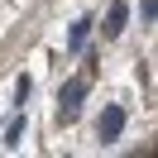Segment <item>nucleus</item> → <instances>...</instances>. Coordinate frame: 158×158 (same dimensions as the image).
Masks as SVG:
<instances>
[{"instance_id": "nucleus-1", "label": "nucleus", "mask_w": 158, "mask_h": 158, "mask_svg": "<svg viewBox=\"0 0 158 158\" xmlns=\"http://www.w3.org/2000/svg\"><path fill=\"white\" fill-rule=\"evenodd\" d=\"M81 96H86V81H67V86H62V96H58V120H62V125H72V120H77Z\"/></svg>"}, {"instance_id": "nucleus-2", "label": "nucleus", "mask_w": 158, "mask_h": 158, "mask_svg": "<svg viewBox=\"0 0 158 158\" xmlns=\"http://www.w3.org/2000/svg\"><path fill=\"white\" fill-rule=\"evenodd\" d=\"M120 129H125V110H120V106H106V110H101V125H96L101 144H115Z\"/></svg>"}, {"instance_id": "nucleus-3", "label": "nucleus", "mask_w": 158, "mask_h": 158, "mask_svg": "<svg viewBox=\"0 0 158 158\" xmlns=\"http://www.w3.org/2000/svg\"><path fill=\"white\" fill-rule=\"evenodd\" d=\"M125 24H129V0H115V5H110V15H106V24H101V34H106V39H120V34H125Z\"/></svg>"}, {"instance_id": "nucleus-4", "label": "nucleus", "mask_w": 158, "mask_h": 158, "mask_svg": "<svg viewBox=\"0 0 158 158\" xmlns=\"http://www.w3.org/2000/svg\"><path fill=\"white\" fill-rule=\"evenodd\" d=\"M86 34H91V19H77V24H72V34H67V43H72V48H81Z\"/></svg>"}, {"instance_id": "nucleus-5", "label": "nucleus", "mask_w": 158, "mask_h": 158, "mask_svg": "<svg viewBox=\"0 0 158 158\" xmlns=\"http://www.w3.org/2000/svg\"><path fill=\"white\" fill-rule=\"evenodd\" d=\"M19 139H24V125H10V129H5V148H19Z\"/></svg>"}, {"instance_id": "nucleus-6", "label": "nucleus", "mask_w": 158, "mask_h": 158, "mask_svg": "<svg viewBox=\"0 0 158 158\" xmlns=\"http://www.w3.org/2000/svg\"><path fill=\"white\" fill-rule=\"evenodd\" d=\"M29 91H34V81H29V77H19V81H15V96H19V106L29 101Z\"/></svg>"}, {"instance_id": "nucleus-7", "label": "nucleus", "mask_w": 158, "mask_h": 158, "mask_svg": "<svg viewBox=\"0 0 158 158\" xmlns=\"http://www.w3.org/2000/svg\"><path fill=\"white\" fill-rule=\"evenodd\" d=\"M139 15H144V19H153V15H158V0H144V5H139Z\"/></svg>"}]
</instances>
